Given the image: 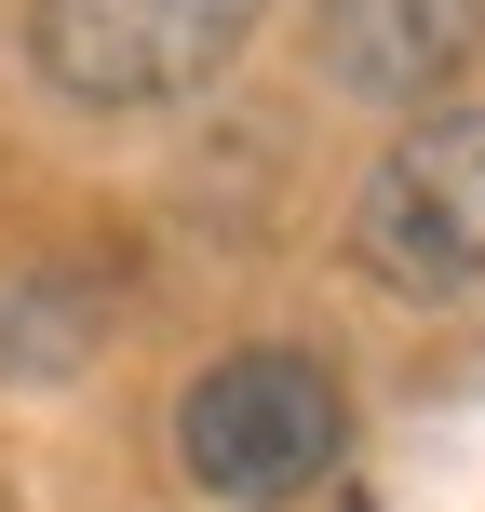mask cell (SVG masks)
I'll return each instance as SVG.
<instances>
[{"instance_id": "3957f363", "label": "cell", "mask_w": 485, "mask_h": 512, "mask_svg": "<svg viewBox=\"0 0 485 512\" xmlns=\"http://www.w3.org/2000/svg\"><path fill=\"white\" fill-rule=\"evenodd\" d=\"M351 256L418 310H485V108H418L364 162Z\"/></svg>"}, {"instance_id": "277c9868", "label": "cell", "mask_w": 485, "mask_h": 512, "mask_svg": "<svg viewBox=\"0 0 485 512\" xmlns=\"http://www.w3.org/2000/svg\"><path fill=\"white\" fill-rule=\"evenodd\" d=\"M310 41H324V81L364 108H432L445 81L472 68L485 0H310Z\"/></svg>"}, {"instance_id": "6da1fadb", "label": "cell", "mask_w": 485, "mask_h": 512, "mask_svg": "<svg viewBox=\"0 0 485 512\" xmlns=\"http://www.w3.org/2000/svg\"><path fill=\"white\" fill-rule=\"evenodd\" d=\"M337 445H351V391H337L324 351H283V337H243L176 391V459L203 499L283 512L337 472Z\"/></svg>"}, {"instance_id": "7a4b0ae2", "label": "cell", "mask_w": 485, "mask_h": 512, "mask_svg": "<svg viewBox=\"0 0 485 512\" xmlns=\"http://www.w3.org/2000/svg\"><path fill=\"white\" fill-rule=\"evenodd\" d=\"M270 0H27V81L81 122H149L230 81Z\"/></svg>"}]
</instances>
